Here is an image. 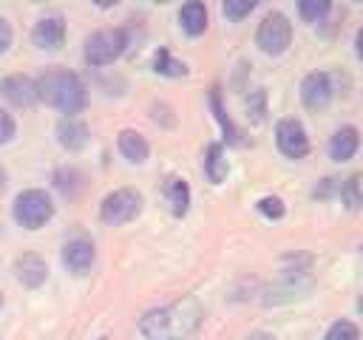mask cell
<instances>
[{
	"instance_id": "22",
	"label": "cell",
	"mask_w": 363,
	"mask_h": 340,
	"mask_svg": "<svg viewBox=\"0 0 363 340\" xmlns=\"http://www.w3.org/2000/svg\"><path fill=\"white\" fill-rule=\"evenodd\" d=\"M255 8V0H224V14L230 20H241Z\"/></svg>"
},
{
	"instance_id": "12",
	"label": "cell",
	"mask_w": 363,
	"mask_h": 340,
	"mask_svg": "<svg viewBox=\"0 0 363 340\" xmlns=\"http://www.w3.org/2000/svg\"><path fill=\"white\" fill-rule=\"evenodd\" d=\"M14 272H17V280H20L23 286L37 289V286L45 280L48 266H45V261H43L37 252H23V255L14 261Z\"/></svg>"
},
{
	"instance_id": "33",
	"label": "cell",
	"mask_w": 363,
	"mask_h": 340,
	"mask_svg": "<svg viewBox=\"0 0 363 340\" xmlns=\"http://www.w3.org/2000/svg\"><path fill=\"white\" fill-rule=\"evenodd\" d=\"M0 232H3V227H0Z\"/></svg>"
},
{
	"instance_id": "14",
	"label": "cell",
	"mask_w": 363,
	"mask_h": 340,
	"mask_svg": "<svg viewBox=\"0 0 363 340\" xmlns=\"http://www.w3.org/2000/svg\"><path fill=\"white\" fill-rule=\"evenodd\" d=\"M357 144H360V133H357L352 125H346V128H340V130L332 136V142H329V156H332L335 162H346V159L354 156Z\"/></svg>"
},
{
	"instance_id": "11",
	"label": "cell",
	"mask_w": 363,
	"mask_h": 340,
	"mask_svg": "<svg viewBox=\"0 0 363 340\" xmlns=\"http://www.w3.org/2000/svg\"><path fill=\"white\" fill-rule=\"evenodd\" d=\"M34 42H37L43 51H57V48H62V42H65V20H62L60 14L43 17V20L34 26Z\"/></svg>"
},
{
	"instance_id": "30",
	"label": "cell",
	"mask_w": 363,
	"mask_h": 340,
	"mask_svg": "<svg viewBox=\"0 0 363 340\" xmlns=\"http://www.w3.org/2000/svg\"><path fill=\"white\" fill-rule=\"evenodd\" d=\"M250 340H272V337H269V334H264V332H258V334H252Z\"/></svg>"
},
{
	"instance_id": "10",
	"label": "cell",
	"mask_w": 363,
	"mask_h": 340,
	"mask_svg": "<svg viewBox=\"0 0 363 340\" xmlns=\"http://www.w3.org/2000/svg\"><path fill=\"white\" fill-rule=\"evenodd\" d=\"M62 264L74 275H85L94 266V244L88 238H74L62 246Z\"/></svg>"
},
{
	"instance_id": "20",
	"label": "cell",
	"mask_w": 363,
	"mask_h": 340,
	"mask_svg": "<svg viewBox=\"0 0 363 340\" xmlns=\"http://www.w3.org/2000/svg\"><path fill=\"white\" fill-rule=\"evenodd\" d=\"M329 0H301L298 3V11H301V17L306 20V23H318V20H323L326 14H329Z\"/></svg>"
},
{
	"instance_id": "27",
	"label": "cell",
	"mask_w": 363,
	"mask_h": 340,
	"mask_svg": "<svg viewBox=\"0 0 363 340\" xmlns=\"http://www.w3.org/2000/svg\"><path fill=\"white\" fill-rule=\"evenodd\" d=\"M9 45H11V26L0 17V54L9 51Z\"/></svg>"
},
{
	"instance_id": "19",
	"label": "cell",
	"mask_w": 363,
	"mask_h": 340,
	"mask_svg": "<svg viewBox=\"0 0 363 340\" xmlns=\"http://www.w3.org/2000/svg\"><path fill=\"white\" fill-rule=\"evenodd\" d=\"M153 71L156 74H164V76H182V74H187V65L184 62H179V60H173L170 57V51H156V57H153Z\"/></svg>"
},
{
	"instance_id": "17",
	"label": "cell",
	"mask_w": 363,
	"mask_h": 340,
	"mask_svg": "<svg viewBox=\"0 0 363 340\" xmlns=\"http://www.w3.org/2000/svg\"><path fill=\"white\" fill-rule=\"evenodd\" d=\"M227 159H224V147L218 144V142H213L210 147H207V159H204V173H207V178L213 181V184H221L224 178H227Z\"/></svg>"
},
{
	"instance_id": "2",
	"label": "cell",
	"mask_w": 363,
	"mask_h": 340,
	"mask_svg": "<svg viewBox=\"0 0 363 340\" xmlns=\"http://www.w3.org/2000/svg\"><path fill=\"white\" fill-rule=\"evenodd\" d=\"M34 85H37V99L40 102H45L48 108H54L60 113H68V116L79 113L88 102L82 79L71 71H62V68L45 71Z\"/></svg>"
},
{
	"instance_id": "29",
	"label": "cell",
	"mask_w": 363,
	"mask_h": 340,
	"mask_svg": "<svg viewBox=\"0 0 363 340\" xmlns=\"http://www.w3.org/2000/svg\"><path fill=\"white\" fill-rule=\"evenodd\" d=\"M6 190V170H3V164H0V193Z\"/></svg>"
},
{
	"instance_id": "1",
	"label": "cell",
	"mask_w": 363,
	"mask_h": 340,
	"mask_svg": "<svg viewBox=\"0 0 363 340\" xmlns=\"http://www.w3.org/2000/svg\"><path fill=\"white\" fill-rule=\"evenodd\" d=\"M201 323V306L196 298H182L170 306L150 309L139 320L145 340H190Z\"/></svg>"
},
{
	"instance_id": "7",
	"label": "cell",
	"mask_w": 363,
	"mask_h": 340,
	"mask_svg": "<svg viewBox=\"0 0 363 340\" xmlns=\"http://www.w3.org/2000/svg\"><path fill=\"white\" fill-rule=\"evenodd\" d=\"M275 142L278 150L289 159H303L309 153V136L298 119H281L275 125Z\"/></svg>"
},
{
	"instance_id": "26",
	"label": "cell",
	"mask_w": 363,
	"mask_h": 340,
	"mask_svg": "<svg viewBox=\"0 0 363 340\" xmlns=\"http://www.w3.org/2000/svg\"><path fill=\"white\" fill-rule=\"evenodd\" d=\"M14 130H17V125H14V119L0 108V144H6V142H11L14 139Z\"/></svg>"
},
{
	"instance_id": "16",
	"label": "cell",
	"mask_w": 363,
	"mask_h": 340,
	"mask_svg": "<svg viewBox=\"0 0 363 340\" xmlns=\"http://www.w3.org/2000/svg\"><path fill=\"white\" fill-rule=\"evenodd\" d=\"M179 23H182V28L190 37L204 34V28H207V8H204V3H196V0L184 3L182 11H179Z\"/></svg>"
},
{
	"instance_id": "25",
	"label": "cell",
	"mask_w": 363,
	"mask_h": 340,
	"mask_svg": "<svg viewBox=\"0 0 363 340\" xmlns=\"http://www.w3.org/2000/svg\"><path fill=\"white\" fill-rule=\"evenodd\" d=\"M258 210H261L267 218H281V215H284V204H281V198H275V196L261 198V201H258Z\"/></svg>"
},
{
	"instance_id": "4",
	"label": "cell",
	"mask_w": 363,
	"mask_h": 340,
	"mask_svg": "<svg viewBox=\"0 0 363 340\" xmlns=\"http://www.w3.org/2000/svg\"><path fill=\"white\" fill-rule=\"evenodd\" d=\"M139 210H142V196H139L136 190H130V187H122V190H113V193L102 201L99 218H102L105 224L119 227V224L133 221V218L139 215Z\"/></svg>"
},
{
	"instance_id": "6",
	"label": "cell",
	"mask_w": 363,
	"mask_h": 340,
	"mask_svg": "<svg viewBox=\"0 0 363 340\" xmlns=\"http://www.w3.org/2000/svg\"><path fill=\"white\" fill-rule=\"evenodd\" d=\"M255 40H258V45H261L264 54H281L292 42V26H289V20L284 14L272 11V14H267L261 20Z\"/></svg>"
},
{
	"instance_id": "31",
	"label": "cell",
	"mask_w": 363,
	"mask_h": 340,
	"mask_svg": "<svg viewBox=\"0 0 363 340\" xmlns=\"http://www.w3.org/2000/svg\"><path fill=\"white\" fill-rule=\"evenodd\" d=\"M357 312L363 314V295H360V300H357Z\"/></svg>"
},
{
	"instance_id": "3",
	"label": "cell",
	"mask_w": 363,
	"mask_h": 340,
	"mask_svg": "<svg viewBox=\"0 0 363 340\" xmlns=\"http://www.w3.org/2000/svg\"><path fill=\"white\" fill-rule=\"evenodd\" d=\"M14 221L26 230H40L51 215H54V204L48 198L45 190H23L17 198H14Z\"/></svg>"
},
{
	"instance_id": "9",
	"label": "cell",
	"mask_w": 363,
	"mask_h": 340,
	"mask_svg": "<svg viewBox=\"0 0 363 340\" xmlns=\"http://www.w3.org/2000/svg\"><path fill=\"white\" fill-rule=\"evenodd\" d=\"M0 94L6 96V102H11L14 108H28L37 102V85L23 76V74H11L0 82Z\"/></svg>"
},
{
	"instance_id": "15",
	"label": "cell",
	"mask_w": 363,
	"mask_h": 340,
	"mask_svg": "<svg viewBox=\"0 0 363 340\" xmlns=\"http://www.w3.org/2000/svg\"><path fill=\"white\" fill-rule=\"evenodd\" d=\"M116 144H119V153H122L128 162H133V164H142V162L147 159V153H150L145 136L136 133V130H122L119 139H116Z\"/></svg>"
},
{
	"instance_id": "32",
	"label": "cell",
	"mask_w": 363,
	"mask_h": 340,
	"mask_svg": "<svg viewBox=\"0 0 363 340\" xmlns=\"http://www.w3.org/2000/svg\"><path fill=\"white\" fill-rule=\"evenodd\" d=\"M0 306H3V295H0Z\"/></svg>"
},
{
	"instance_id": "13",
	"label": "cell",
	"mask_w": 363,
	"mask_h": 340,
	"mask_svg": "<svg viewBox=\"0 0 363 340\" xmlns=\"http://www.w3.org/2000/svg\"><path fill=\"white\" fill-rule=\"evenodd\" d=\"M57 139L65 150H82L88 144V128H85V122L68 116L57 125Z\"/></svg>"
},
{
	"instance_id": "28",
	"label": "cell",
	"mask_w": 363,
	"mask_h": 340,
	"mask_svg": "<svg viewBox=\"0 0 363 340\" xmlns=\"http://www.w3.org/2000/svg\"><path fill=\"white\" fill-rule=\"evenodd\" d=\"M354 45H357V57L363 60V28L357 31V37H354Z\"/></svg>"
},
{
	"instance_id": "18",
	"label": "cell",
	"mask_w": 363,
	"mask_h": 340,
	"mask_svg": "<svg viewBox=\"0 0 363 340\" xmlns=\"http://www.w3.org/2000/svg\"><path fill=\"white\" fill-rule=\"evenodd\" d=\"M164 196H167V201H170V210H173V215H184L187 212V204H190V190H187V184L182 181V178H167V184H164Z\"/></svg>"
},
{
	"instance_id": "23",
	"label": "cell",
	"mask_w": 363,
	"mask_h": 340,
	"mask_svg": "<svg viewBox=\"0 0 363 340\" xmlns=\"http://www.w3.org/2000/svg\"><path fill=\"white\" fill-rule=\"evenodd\" d=\"M340 196H343L346 207H352V210H357V207L363 204V196H360V190H357V176L346 178V184L340 187Z\"/></svg>"
},
{
	"instance_id": "8",
	"label": "cell",
	"mask_w": 363,
	"mask_h": 340,
	"mask_svg": "<svg viewBox=\"0 0 363 340\" xmlns=\"http://www.w3.org/2000/svg\"><path fill=\"white\" fill-rule=\"evenodd\" d=\"M301 99L309 110H323L332 99V85H329V76L320 74V71H312L303 76L301 82Z\"/></svg>"
},
{
	"instance_id": "24",
	"label": "cell",
	"mask_w": 363,
	"mask_h": 340,
	"mask_svg": "<svg viewBox=\"0 0 363 340\" xmlns=\"http://www.w3.org/2000/svg\"><path fill=\"white\" fill-rule=\"evenodd\" d=\"M210 102H213V110H216V116H218V122L224 125V130H227V139L230 142H238V136H235V128L230 125V119L224 116V108H221V99H218V91H213L210 94Z\"/></svg>"
},
{
	"instance_id": "21",
	"label": "cell",
	"mask_w": 363,
	"mask_h": 340,
	"mask_svg": "<svg viewBox=\"0 0 363 340\" xmlns=\"http://www.w3.org/2000/svg\"><path fill=\"white\" fill-rule=\"evenodd\" d=\"M323 340H357V326L349 323V320H337V323L329 326Z\"/></svg>"
},
{
	"instance_id": "5",
	"label": "cell",
	"mask_w": 363,
	"mask_h": 340,
	"mask_svg": "<svg viewBox=\"0 0 363 340\" xmlns=\"http://www.w3.org/2000/svg\"><path fill=\"white\" fill-rule=\"evenodd\" d=\"M125 51V31L119 28H102L88 37L85 42V60L91 65H108Z\"/></svg>"
}]
</instances>
